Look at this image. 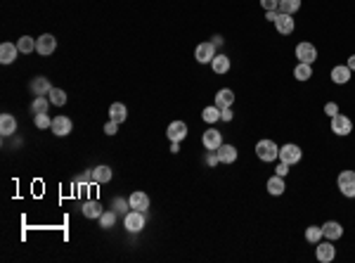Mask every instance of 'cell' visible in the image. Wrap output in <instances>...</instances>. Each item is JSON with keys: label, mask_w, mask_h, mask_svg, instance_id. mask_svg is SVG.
<instances>
[{"label": "cell", "mask_w": 355, "mask_h": 263, "mask_svg": "<svg viewBox=\"0 0 355 263\" xmlns=\"http://www.w3.org/2000/svg\"><path fill=\"white\" fill-rule=\"evenodd\" d=\"M256 154H258L261 162H275V159H279L277 142H272V140H258L256 142Z\"/></svg>", "instance_id": "6da1fadb"}, {"label": "cell", "mask_w": 355, "mask_h": 263, "mask_svg": "<svg viewBox=\"0 0 355 263\" xmlns=\"http://www.w3.org/2000/svg\"><path fill=\"white\" fill-rule=\"evenodd\" d=\"M336 185H339L341 194L343 197H355V171H341L339 178H336Z\"/></svg>", "instance_id": "7a4b0ae2"}, {"label": "cell", "mask_w": 355, "mask_h": 263, "mask_svg": "<svg viewBox=\"0 0 355 263\" xmlns=\"http://www.w3.org/2000/svg\"><path fill=\"white\" fill-rule=\"evenodd\" d=\"M301 156H303V152H301V147L299 145H293V142H286V145H282L279 147V162H284V164H299L301 162Z\"/></svg>", "instance_id": "3957f363"}, {"label": "cell", "mask_w": 355, "mask_h": 263, "mask_svg": "<svg viewBox=\"0 0 355 263\" xmlns=\"http://www.w3.org/2000/svg\"><path fill=\"white\" fill-rule=\"evenodd\" d=\"M145 211H135L133 209L131 214H126L124 218V225H126V230L128 232H140L142 228H145Z\"/></svg>", "instance_id": "277c9868"}, {"label": "cell", "mask_w": 355, "mask_h": 263, "mask_svg": "<svg viewBox=\"0 0 355 263\" xmlns=\"http://www.w3.org/2000/svg\"><path fill=\"white\" fill-rule=\"evenodd\" d=\"M315 256L320 263H332L336 258V247H334L332 242H317L315 244Z\"/></svg>", "instance_id": "5b68a950"}, {"label": "cell", "mask_w": 355, "mask_h": 263, "mask_svg": "<svg viewBox=\"0 0 355 263\" xmlns=\"http://www.w3.org/2000/svg\"><path fill=\"white\" fill-rule=\"evenodd\" d=\"M216 55L218 52H216V45H213V43H199L197 50H194V60L199 64H211Z\"/></svg>", "instance_id": "8992f818"}, {"label": "cell", "mask_w": 355, "mask_h": 263, "mask_svg": "<svg viewBox=\"0 0 355 263\" xmlns=\"http://www.w3.org/2000/svg\"><path fill=\"white\" fill-rule=\"evenodd\" d=\"M54 50H57V38H54L52 33H43V36H38L36 38V52L38 55H52Z\"/></svg>", "instance_id": "52a82bcc"}, {"label": "cell", "mask_w": 355, "mask_h": 263, "mask_svg": "<svg viewBox=\"0 0 355 263\" xmlns=\"http://www.w3.org/2000/svg\"><path fill=\"white\" fill-rule=\"evenodd\" d=\"M296 57H299V62H306V64H313L317 60V47L313 43H299L296 45Z\"/></svg>", "instance_id": "ba28073f"}, {"label": "cell", "mask_w": 355, "mask_h": 263, "mask_svg": "<svg viewBox=\"0 0 355 263\" xmlns=\"http://www.w3.org/2000/svg\"><path fill=\"white\" fill-rule=\"evenodd\" d=\"M50 131H52L54 135L64 138V135H69V133L74 131V124H71L69 116H54V119H52V126H50Z\"/></svg>", "instance_id": "9c48e42d"}, {"label": "cell", "mask_w": 355, "mask_h": 263, "mask_svg": "<svg viewBox=\"0 0 355 263\" xmlns=\"http://www.w3.org/2000/svg\"><path fill=\"white\" fill-rule=\"evenodd\" d=\"M353 131V121L348 119V116H343V114H336V116H332V133H336V135H348V133Z\"/></svg>", "instance_id": "30bf717a"}, {"label": "cell", "mask_w": 355, "mask_h": 263, "mask_svg": "<svg viewBox=\"0 0 355 263\" xmlns=\"http://www.w3.org/2000/svg\"><path fill=\"white\" fill-rule=\"evenodd\" d=\"M201 142H204L206 149H218L223 145V133L216 131V128H209V131H204V135H201Z\"/></svg>", "instance_id": "8fae6325"}, {"label": "cell", "mask_w": 355, "mask_h": 263, "mask_svg": "<svg viewBox=\"0 0 355 263\" xmlns=\"http://www.w3.org/2000/svg\"><path fill=\"white\" fill-rule=\"evenodd\" d=\"M166 135H168L170 142H180V140H185L187 138V124H185V121H173V124H168Z\"/></svg>", "instance_id": "7c38bea8"}, {"label": "cell", "mask_w": 355, "mask_h": 263, "mask_svg": "<svg viewBox=\"0 0 355 263\" xmlns=\"http://www.w3.org/2000/svg\"><path fill=\"white\" fill-rule=\"evenodd\" d=\"M322 235H324V240L336 242L341 235H343V228H341V223H336V221H327V223L322 225Z\"/></svg>", "instance_id": "4fadbf2b"}, {"label": "cell", "mask_w": 355, "mask_h": 263, "mask_svg": "<svg viewBox=\"0 0 355 263\" xmlns=\"http://www.w3.org/2000/svg\"><path fill=\"white\" fill-rule=\"evenodd\" d=\"M216 152H218V159H220V164H234V162H237V147H234V145H227V142H223V145H220Z\"/></svg>", "instance_id": "5bb4252c"}, {"label": "cell", "mask_w": 355, "mask_h": 263, "mask_svg": "<svg viewBox=\"0 0 355 263\" xmlns=\"http://www.w3.org/2000/svg\"><path fill=\"white\" fill-rule=\"evenodd\" d=\"M293 17L291 15H284V12H279L277 17V22H275V29H277L282 36H289V33H293Z\"/></svg>", "instance_id": "9a60e30c"}, {"label": "cell", "mask_w": 355, "mask_h": 263, "mask_svg": "<svg viewBox=\"0 0 355 263\" xmlns=\"http://www.w3.org/2000/svg\"><path fill=\"white\" fill-rule=\"evenodd\" d=\"M17 55H19V47L15 43H3L0 45V62L3 64H12L17 60Z\"/></svg>", "instance_id": "2e32d148"}, {"label": "cell", "mask_w": 355, "mask_h": 263, "mask_svg": "<svg viewBox=\"0 0 355 263\" xmlns=\"http://www.w3.org/2000/svg\"><path fill=\"white\" fill-rule=\"evenodd\" d=\"M211 69H213V74H218V76L227 74V71H230V57H225L223 52H218L216 57H213V62H211Z\"/></svg>", "instance_id": "e0dca14e"}, {"label": "cell", "mask_w": 355, "mask_h": 263, "mask_svg": "<svg viewBox=\"0 0 355 263\" xmlns=\"http://www.w3.org/2000/svg\"><path fill=\"white\" fill-rule=\"evenodd\" d=\"M128 204H131V209H135V211H147L149 209V197H147L145 192H133L131 197H128Z\"/></svg>", "instance_id": "ac0fdd59"}, {"label": "cell", "mask_w": 355, "mask_h": 263, "mask_svg": "<svg viewBox=\"0 0 355 263\" xmlns=\"http://www.w3.org/2000/svg\"><path fill=\"white\" fill-rule=\"evenodd\" d=\"M50 90H52V83H50L45 76H36L31 81V93L33 95H47Z\"/></svg>", "instance_id": "d6986e66"}, {"label": "cell", "mask_w": 355, "mask_h": 263, "mask_svg": "<svg viewBox=\"0 0 355 263\" xmlns=\"http://www.w3.org/2000/svg\"><path fill=\"white\" fill-rule=\"evenodd\" d=\"M109 119H111V121H116V124H124L126 119H128V109H126V104H121V102H114V104L109 107Z\"/></svg>", "instance_id": "ffe728a7"}, {"label": "cell", "mask_w": 355, "mask_h": 263, "mask_svg": "<svg viewBox=\"0 0 355 263\" xmlns=\"http://www.w3.org/2000/svg\"><path fill=\"white\" fill-rule=\"evenodd\" d=\"M232 102H234V93H232L230 88H223V90H218L216 93V107L218 109L232 107Z\"/></svg>", "instance_id": "44dd1931"}, {"label": "cell", "mask_w": 355, "mask_h": 263, "mask_svg": "<svg viewBox=\"0 0 355 263\" xmlns=\"http://www.w3.org/2000/svg\"><path fill=\"white\" fill-rule=\"evenodd\" d=\"M350 74H353V71L348 69L346 64H336V67H334L332 69V81L334 83H348V81H350Z\"/></svg>", "instance_id": "7402d4cb"}, {"label": "cell", "mask_w": 355, "mask_h": 263, "mask_svg": "<svg viewBox=\"0 0 355 263\" xmlns=\"http://www.w3.org/2000/svg\"><path fill=\"white\" fill-rule=\"evenodd\" d=\"M268 192L272 194V197H279V194H284V190H286V185H284V178H282V176H277V173H275V176H272L270 180H268Z\"/></svg>", "instance_id": "603a6c76"}, {"label": "cell", "mask_w": 355, "mask_h": 263, "mask_svg": "<svg viewBox=\"0 0 355 263\" xmlns=\"http://www.w3.org/2000/svg\"><path fill=\"white\" fill-rule=\"evenodd\" d=\"M52 102L47 95H36L31 102V114H47V107H50Z\"/></svg>", "instance_id": "cb8c5ba5"}, {"label": "cell", "mask_w": 355, "mask_h": 263, "mask_svg": "<svg viewBox=\"0 0 355 263\" xmlns=\"http://www.w3.org/2000/svg\"><path fill=\"white\" fill-rule=\"evenodd\" d=\"M0 133H3V135H12V133H17V119L12 114L0 116Z\"/></svg>", "instance_id": "d4e9b609"}, {"label": "cell", "mask_w": 355, "mask_h": 263, "mask_svg": "<svg viewBox=\"0 0 355 263\" xmlns=\"http://www.w3.org/2000/svg\"><path fill=\"white\" fill-rule=\"evenodd\" d=\"M313 76V64H306V62H299L296 69H293V78L296 81H308Z\"/></svg>", "instance_id": "484cf974"}, {"label": "cell", "mask_w": 355, "mask_h": 263, "mask_svg": "<svg viewBox=\"0 0 355 263\" xmlns=\"http://www.w3.org/2000/svg\"><path fill=\"white\" fill-rule=\"evenodd\" d=\"M109 180H111V169L109 166L93 169V183H109Z\"/></svg>", "instance_id": "4316f807"}, {"label": "cell", "mask_w": 355, "mask_h": 263, "mask_svg": "<svg viewBox=\"0 0 355 263\" xmlns=\"http://www.w3.org/2000/svg\"><path fill=\"white\" fill-rule=\"evenodd\" d=\"M47 97H50V102H52L54 107H64V104H67V93H64L62 88H52V90L47 93Z\"/></svg>", "instance_id": "83f0119b"}, {"label": "cell", "mask_w": 355, "mask_h": 263, "mask_svg": "<svg viewBox=\"0 0 355 263\" xmlns=\"http://www.w3.org/2000/svg\"><path fill=\"white\" fill-rule=\"evenodd\" d=\"M17 47H19V52L31 55L33 50H36V40H33L31 36H22V38L17 40Z\"/></svg>", "instance_id": "f1b7e54d"}, {"label": "cell", "mask_w": 355, "mask_h": 263, "mask_svg": "<svg viewBox=\"0 0 355 263\" xmlns=\"http://www.w3.org/2000/svg\"><path fill=\"white\" fill-rule=\"evenodd\" d=\"M83 216L85 218H100L102 216V206L97 201H85L83 204Z\"/></svg>", "instance_id": "f546056e"}, {"label": "cell", "mask_w": 355, "mask_h": 263, "mask_svg": "<svg viewBox=\"0 0 355 263\" xmlns=\"http://www.w3.org/2000/svg\"><path fill=\"white\" fill-rule=\"evenodd\" d=\"M201 119H204L206 124H216V121H220V109H218L216 104H213V107H204Z\"/></svg>", "instance_id": "4dcf8cb0"}, {"label": "cell", "mask_w": 355, "mask_h": 263, "mask_svg": "<svg viewBox=\"0 0 355 263\" xmlns=\"http://www.w3.org/2000/svg\"><path fill=\"white\" fill-rule=\"evenodd\" d=\"M306 240H308L310 244H317V242H322V240H324L322 228H317V225H310V228H306Z\"/></svg>", "instance_id": "1f68e13d"}, {"label": "cell", "mask_w": 355, "mask_h": 263, "mask_svg": "<svg viewBox=\"0 0 355 263\" xmlns=\"http://www.w3.org/2000/svg\"><path fill=\"white\" fill-rule=\"evenodd\" d=\"M301 8V0H279V12H284V15H293V12H299Z\"/></svg>", "instance_id": "d6a6232c"}, {"label": "cell", "mask_w": 355, "mask_h": 263, "mask_svg": "<svg viewBox=\"0 0 355 263\" xmlns=\"http://www.w3.org/2000/svg\"><path fill=\"white\" fill-rule=\"evenodd\" d=\"M114 223H116V214H114V211H102V216H100V228L109 230V228H114Z\"/></svg>", "instance_id": "836d02e7"}, {"label": "cell", "mask_w": 355, "mask_h": 263, "mask_svg": "<svg viewBox=\"0 0 355 263\" xmlns=\"http://www.w3.org/2000/svg\"><path fill=\"white\" fill-rule=\"evenodd\" d=\"M52 126V119L47 114H36V128H40V131H45V128H50Z\"/></svg>", "instance_id": "e575fe53"}, {"label": "cell", "mask_w": 355, "mask_h": 263, "mask_svg": "<svg viewBox=\"0 0 355 263\" xmlns=\"http://www.w3.org/2000/svg\"><path fill=\"white\" fill-rule=\"evenodd\" d=\"M324 114L329 116V119L336 116V114H339V104H336V102H327V104H324Z\"/></svg>", "instance_id": "d590c367"}, {"label": "cell", "mask_w": 355, "mask_h": 263, "mask_svg": "<svg viewBox=\"0 0 355 263\" xmlns=\"http://www.w3.org/2000/svg\"><path fill=\"white\" fill-rule=\"evenodd\" d=\"M261 8L268 12V10H279V0H261Z\"/></svg>", "instance_id": "8d00e7d4"}, {"label": "cell", "mask_w": 355, "mask_h": 263, "mask_svg": "<svg viewBox=\"0 0 355 263\" xmlns=\"http://www.w3.org/2000/svg\"><path fill=\"white\" fill-rule=\"evenodd\" d=\"M104 133H107V135H116V133H119V124L109 119L107 124H104Z\"/></svg>", "instance_id": "74e56055"}, {"label": "cell", "mask_w": 355, "mask_h": 263, "mask_svg": "<svg viewBox=\"0 0 355 263\" xmlns=\"http://www.w3.org/2000/svg\"><path fill=\"white\" fill-rule=\"evenodd\" d=\"M218 162H220V159H218V152H216V149H209V154H206V164H209V166H216Z\"/></svg>", "instance_id": "f35d334b"}, {"label": "cell", "mask_w": 355, "mask_h": 263, "mask_svg": "<svg viewBox=\"0 0 355 263\" xmlns=\"http://www.w3.org/2000/svg\"><path fill=\"white\" fill-rule=\"evenodd\" d=\"M275 173H277V176H282V178H284L286 173H289V164L279 162V164H277V169H275Z\"/></svg>", "instance_id": "ab89813d"}, {"label": "cell", "mask_w": 355, "mask_h": 263, "mask_svg": "<svg viewBox=\"0 0 355 263\" xmlns=\"http://www.w3.org/2000/svg\"><path fill=\"white\" fill-rule=\"evenodd\" d=\"M277 17H279V10H268V12H265V19H268V22H277Z\"/></svg>", "instance_id": "60d3db41"}, {"label": "cell", "mask_w": 355, "mask_h": 263, "mask_svg": "<svg viewBox=\"0 0 355 263\" xmlns=\"http://www.w3.org/2000/svg\"><path fill=\"white\" fill-rule=\"evenodd\" d=\"M232 116H234V114H232L230 107H227V109H220V119H223V121H232Z\"/></svg>", "instance_id": "b9f144b4"}, {"label": "cell", "mask_w": 355, "mask_h": 263, "mask_svg": "<svg viewBox=\"0 0 355 263\" xmlns=\"http://www.w3.org/2000/svg\"><path fill=\"white\" fill-rule=\"evenodd\" d=\"M114 206H116V211H126V209H128V204H126L124 199H116V201H114Z\"/></svg>", "instance_id": "7bdbcfd3"}, {"label": "cell", "mask_w": 355, "mask_h": 263, "mask_svg": "<svg viewBox=\"0 0 355 263\" xmlns=\"http://www.w3.org/2000/svg\"><path fill=\"white\" fill-rule=\"evenodd\" d=\"M348 69L350 71H355V55H350V57H348V64H346Z\"/></svg>", "instance_id": "ee69618b"}, {"label": "cell", "mask_w": 355, "mask_h": 263, "mask_svg": "<svg viewBox=\"0 0 355 263\" xmlns=\"http://www.w3.org/2000/svg\"><path fill=\"white\" fill-rule=\"evenodd\" d=\"M170 152L178 154V152H180V142H170Z\"/></svg>", "instance_id": "f6af8a7d"}, {"label": "cell", "mask_w": 355, "mask_h": 263, "mask_svg": "<svg viewBox=\"0 0 355 263\" xmlns=\"http://www.w3.org/2000/svg\"><path fill=\"white\" fill-rule=\"evenodd\" d=\"M211 43H213V45H223V38H220V36H213V40H211Z\"/></svg>", "instance_id": "bcb514c9"}]
</instances>
